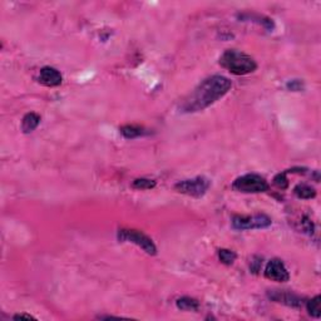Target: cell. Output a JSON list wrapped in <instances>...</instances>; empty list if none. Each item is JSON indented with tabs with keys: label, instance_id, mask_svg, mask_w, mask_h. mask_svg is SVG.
<instances>
[{
	"label": "cell",
	"instance_id": "7c38bea8",
	"mask_svg": "<svg viewBox=\"0 0 321 321\" xmlns=\"http://www.w3.org/2000/svg\"><path fill=\"white\" fill-rule=\"evenodd\" d=\"M240 19H242V21H256V23L261 24V25H263L265 28H266L267 30H272L274 29V21H272V19H270V18H266V17H262V15H258V14H241L240 15Z\"/></svg>",
	"mask_w": 321,
	"mask_h": 321
},
{
	"label": "cell",
	"instance_id": "9c48e42d",
	"mask_svg": "<svg viewBox=\"0 0 321 321\" xmlns=\"http://www.w3.org/2000/svg\"><path fill=\"white\" fill-rule=\"evenodd\" d=\"M269 298L271 300L276 301V302H281V304H285L287 306H300L301 300L300 298L295 295V294H291V292H287L285 290H272L271 292H269Z\"/></svg>",
	"mask_w": 321,
	"mask_h": 321
},
{
	"label": "cell",
	"instance_id": "2e32d148",
	"mask_svg": "<svg viewBox=\"0 0 321 321\" xmlns=\"http://www.w3.org/2000/svg\"><path fill=\"white\" fill-rule=\"evenodd\" d=\"M218 257H220V261L225 265H232L237 257V255L235 254L234 251L231 250H226V249H221L218 251Z\"/></svg>",
	"mask_w": 321,
	"mask_h": 321
},
{
	"label": "cell",
	"instance_id": "8992f818",
	"mask_svg": "<svg viewBox=\"0 0 321 321\" xmlns=\"http://www.w3.org/2000/svg\"><path fill=\"white\" fill-rule=\"evenodd\" d=\"M272 221L269 216L263 214H254V216H235L232 218V227L235 230H255L266 229L271 226Z\"/></svg>",
	"mask_w": 321,
	"mask_h": 321
},
{
	"label": "cell",
	"instance_id": "30bf717a",
	"mask_svg": "<svg viewBox=\"0 0 321 321\" xmlns=\"http://www.w3.org/2000/svg\"><path fill=\"white\" fill-rule=\"evenodd\" d=\"M41 123V116L34 112L26 113L21 121V129L24 133H32L33 130Z\"/></svg>",
	"mask_w": 321,
	"mask_h": 321
},
{
	"label": "cell",
	"instance_id": "ffe728a7",
	"mask_svg": "<svg viewBox=\"0 0 321 321\" xmlns=\"http://www.w3.org/2000/svg\"><path fill=\"white\" fill-rule=\"evenodd\" d=\"M14 319L15 320H19V319H28V320H30V319H35V318L32 315H28V314H19V315H15Z\"/></svg>",
	"mask_w": 321,
	"mask_h": 321
},
{
	"label": "cell",
	"instance_id": "4fadbf2b",
	"mask_svg": "<svg viewBox=\"0 0 321 321\" xmlns=\"http://www.w3.org/2000/svg\"><path fill=\"white\" fill-rule=\"evenodd\" d=\"M294 193L301 200H310V198H314L316 196L315 188L309 185H305V183H300V185L296 186L294 188Z\"/></svg>",
	"mask_w": 321,
	"mask_h": 321
},
{
	"label": "cell",
	"instance_id": "5b68a950",
	"mask_svg": "<svg viewBox=\"0 0 321 321\" xmlns=\"http://www.w3.org/2000/svg\"><path fill=\"white\" fill-rule=\"evenodd\" d=\"M210 186H211V181L206 177H196L192 179H185L181 182L176 183L174 190L179 193L187 194L191 197H202L206 192L209 191Z\"/></svg>",
	"mask_w": 321,
	"mask_h": 321
},
{
	"label": "cell",
	"instance_id": "3957f363",
	"mask_svg": "<svg viewBox=\"0 0 321 321\" xmlns=\"http://www.w3.org/2000/svg\"><path fill=\"white\" fill-rule=\"evenodd\" d=\"M232 188L242 193H261L269 190V183L260 174L247 173L235 179Z\"/></svg>",
	"mask_w": 321,
	"mask_h": 321
},
{
	"label": "cell",
	"instance_id": "7a4b0ae2",
	"mask_svg": "<svg viewBox=\"0 0 321 321\" xmlns=\"http://www.w3.org/2000/svg\"><path fill=\"white\" fill-rule=\"evenodd\" d=\"M220 65L235 75H246L257 69L251 55L236 49H227L220 57Z\"/></svg>",
	"mask_w": 321,
	"mask_h": 321
},
{
	"label": "cell",
	"instance_id": "277c9868",
	"mask_svg": "<svg viewBox=\"0 0 321 321\" xmlns=\"http://www.w3.org/2000/svg\"><path fill=\"white\" fill-rule=\"evenodd\" d=\"M119 242H132L143 250L148 255H156L157 247L154 242L148 237L147 235L143 232L137 231V230H127L122 229L118 231Z\"/></svg>",
	"mask_w": 321,
	"mask_h": 321
},
{
	"label": "cell",
	"instance_id": "d6986e66",
	"mask_svg": "<svg viewBox=\"0 0 321 321\" xmlns=\"http://www.w3.org/2000/svg\"><path fill=\"white\" fill-rule=\"evenodd\" d=\"M286 87L287 89L294 90V92H300V90L304 89V83L299 81V79H294V81L289 82V83L286 84Z\"/></svg>",
	"mask_w": 321,
	"mask_h": 321
},
{
	"label": "cell",
	"instance_id": "e0dca14e",
	"mask_svg": "<svg viewBox=\"0 0 321 321\" xmlns=\"http://www.w3.org/2000/svg\"><path fill=\"white\" fill-rule=\"evenodd\" d=\"M133 187L137 190H150L156 187V181L148 178H137L133 181Z\"/></svg>",
	"mask_w": 321,
	"mask_h": 321
},
{
	"label": "cell",
	"instance_id": "8fae6325",
	"mask_svg": "<svg viewBox=\"0 0 321 321\" xmlns=\"http://www.w3.org/2000/svg\"><path fill=\"white\" fill-rule=\"evenodd\" d=\"M119 132H121L122 136L127 139H133V138H137V137H141V136H145V134H147V132H146L145 128L141 127V126H136V125L123 126V127H121Z\"/></svg>",
	"mask_w": 321,
	"mask_h": 321
},
{
	"label": "cell",
	"instance_id": "5bb4252c",
	"mask_svg": "<svg viewBox=\"0 0 321 321\" xmlns=\"http://www.w3.org/2000/svg\"><path fill=\"white\" fill-rule=\"evenodd\" d=\"M176 305L178 309L183 310V311H196V310H198V306H200V304H198V301H197L196 299L188 298V296L178 299Z\"/></svg>",
	"mask_w": 321,
	"mask_h": 321
},
{
	"label": "cell",
	"instance_id": "ba28073f",
	"mask_svg": "<svg viewBox=\"0 0 321 321\" xmlns=\"http://www.w3.org/2000/svg\"><path fill=\"white\" fill-rule=\"evenodd\" d=\"M62 81L63 78L61 72L55 68L44 67L39 72V82L45 87H58L62 84Z\"/></svg>",
	"mask_w": 321,
	"mask_h": 321
},
{
	"label": "cell",
	"instance_id": "ac0fdd59",
	"mask_svg": "<svg viewBox=\"0 0 321 321\" xmlns=\"http://www.w3.org/2000/svg\"><path fill=\"white\" fill-rule=\"evenodd\" d=\"M286 174L287 172H282V173L276 174L275 178H274V183H275L278 188H281V190H285V188H287V186H289V181H287Z\"/></svg>",
	"mask_w": 321,
	"mask_h": 321
},
{
	"label": "cell",
	"instance_id": "6da1fadb",
	"mask_svg": "<svg viewBox=\"0 0 321 321\" xmlns=\"http://www.w3.org/2000/svg\"><path fill=\"white\" fill-rule=\"evenodd\" d=\"M232 87L229 78L223 75H212L201 82L179 106L183 113H194L206 109L214 102L227 94Z\"/></svg>",
	"mask_w": 321,
	"mask_h": 321
},
{
	"label": "cell",
	"instance_id": "9a60e30c",
	"mask_svg": "<svg viewBox=\"0 0 321 321\" xmlns=\"http://www.w3.org/2000/svg\"><path fill=\"white\" fill-rule=\"evenodd\" d=\"M321 298L320 296H315L314 299H311V300L307 301L306 304V309L307 311H309V314L313 318H316L319 319L321 315Z\"/></svg>",
	"mask_w": 321,
	"mask_h": 321
},
{
	"label": "cell",
	"instance_id": "52a82bcc",
	"mask_svg": "<svg viewBox=\"0 0 321 321\" xmlns=\"http://www.w3.org/2000/svg\"><path fill=\"white\" fill-rule=\"evenodd\" d=\"M263 274H265V278L271 281H276V282H286L290 278L289 271L285 267L284 262L278 258H272L271 261H269Z\"/></svg>",
	"mask_w": 321,
	"mask_h": 321
}]
</instances>
